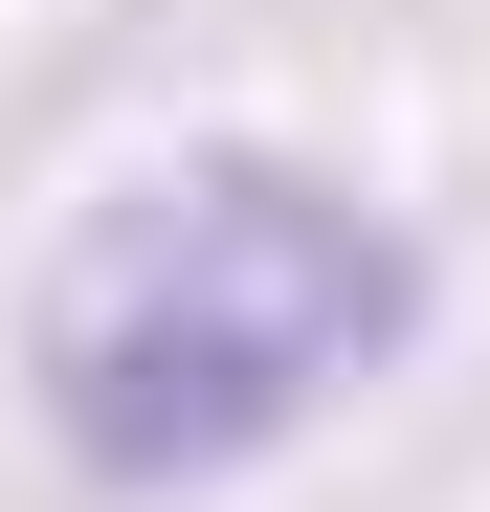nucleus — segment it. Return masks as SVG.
Masks as SVG:
<instances>
[{
	"label": "nucleus",
	"mask_w": 490,
	"mask_h": 512,
	"mask_svg": "<svg viewBox=\"0 0 490 512\" xmlns=\"http://www.w3.org/2000/svg\"><path fill=\"white\" fill-rule=\"evenodd\" d=\"M401 334H424V223L357 201L335 156H156V179H112L90 223L45 245V290H23V401H45V446L134 490V512H179L223 468H268L312 446Z\"/></svg>",
	"instance_id": "f257e3e1"
}]
</instances>
